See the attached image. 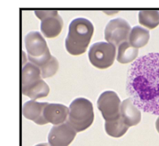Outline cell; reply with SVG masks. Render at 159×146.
Here are the masks:
<instances>
[{
  "mask_svg": "<svg viewBox=\"0 0 159 146\" xmlns=\"http://www.w3.org/2000/svg\"><path fill=\"white\" fill-rule=\"evenodd\" d=\"M116 56V46L106 42H97L89 50V60L93 66L100 69L110 67Z\"/></svg>",
  "mask_w": 159,
  "mask_h": 146,
  "instance_id": "5",
  "label": "cell"
},
{
  "mask_svg": "<svg viewBox=\"0 0 159 146\" xmlns=\"http://www.w3.org/2000/svg\"><path fill=\"white\" fill-rule=\"evenodd\" d=\"M127 92L138 108L159 115V53L143 56L130 66Z\"/></svg>",
  "mask_w": 159,
  "mask_h": 146,
  "instance_id": "1",
  "label": "cell"
},
{
  "mask_svg": "<svg viewBox=\"0 0 159 146\" xmlns=\"http://www.w3.org/2000/svg\"><path fill=\"white\" fill-rule=\"evenodd\" d=\"M35 146H51V145H49V143H41V144H38V145Z\"/></svg>",
  "mask_w": 159,
  "mask_h": 146,
  "instance_id": "21",
  "label": "cell"
},
{
  "mask_svg": "<svg viewBox=\"0 0 159 146\" xmlns=\"http://www.w3.org/2000/svg\"><path fill=\"white\" fill-rule=\"evenodd\" d=\"M131 30L130 25L124 19H112L105 27V38L108 43L119 46L121 43L129 41Z\"/></svg>",
  "mask_w": 159,
  "mask_h": 146,
  "instance_id": "7",
  "label": "cell"
},
{
  "mask_svg": "<svg viewBox=\"0 0 159 146\" xmlns=\"http://www.w3.org/2000/svg\"><path fill=\"white\" fill-rule=\"evenodd\" d=\"M28 60L39 68L42 67L52 58L46 40L38 31L28 33L25 39Z\"/></svg>",
  "mask_w": 159,
  "mask_h": 146,
  "instance_id": "4",
  "label": "cell"
},
{
  "mask_svg": "<svg viewBox=\"0 0 159 146\" xmlns=\"http://www.w3.org/2000/svg\"><path fill=\"white\" fill-rule=\"evenodd\" d=\"M150 34L147 29L140 26H135L130 31L129 43L134 47L139 49L146 46L149 41Z\"/></svg>",
  "mask_w": 159,
  "mask_h": 146,
  "instance_id": "14",
  "label": "cell"
},
{
  "mask_svg": "<svg viewBox=\"0 0 159 146\" xmlns=\"http://www.w3.org/2000/svg\"><path fill=\"white\" fill-rule=\"evenodd\" d=\"M76 135V130L67 122H65L51 129L48 141L51 146H68L73 142Z\"/></svg>",
  "mask_w": 159,
  "mask_h": 146,
  "instance_id": "9",
  "label": "cell"
},
{
  "mask_svg": "<svg viewBox=\"0 0 159 146\" xmlns=\"http://www.w3.org/2000/svg\"><path fill=\"white\" fill-rule=\"evenodd\" d=\"M22 93L25 96L30 97L33 100H35L40 97L47 96L49 93V87L43 79H41L37 84L33 85L26 91H22Z\"/></svg>",
  "mask_w": 159,
  "mask_h": 146,
  "instance_id": "18",
  "label": "cell"
},
{
  "mask_svg": "<svg viewBox=\"0 0 159 146\" xmlns=\"http://www.w3.org/2000/svg\"><path fill=\"white\" fill-rule=\"evenodd\" d=\"M94 120L93 104L84 97L76 98L69 107V114L67 122L80 133L86 130L92 125Z\"/></svg>",
  "mask_w": 159,
  "mask_h": 146,
  "instance_id": "3",
  "label": "cell"
},
{
  "mask_svg": "<svg viewBox=\"0 0 159 146\" xmlns=\"http://www.w3.org/2000/svg\"><path fill=\"white\" fill-rule=\"evenodd\" d=\"M120 116L129 127L136 126L141 120L140 109L135 105L130 98H127L120 104Z\"/></svg>",
  "mask_w": 159,
  "mask_h": 146,
  "instance_id": "12",
  "label": "cell"
},
{
  "mask_svg": "<svg viewBox=\"0 0 159 146\" xmlns=\"http://www.w3.org/2000/svg\"><path fill=\"white\" fill-rule=\"evenodd\" d=\"M120 100L115 91L103 92L97 100L98 109L105 122L116 120L120 117Z\"/></svg>",
  "mask_w": 159,
  "mask_h": 146,
  "instance_id": "8",
  "label": "cell"
},
{
  "mask_svg": "<svg viewBox=\"0 0 159 146\" xmlns=\"http://www.w3.org/2000/svg\"><path fill=\"white\" fill-rule=\"evenodd\" d=\"M139 54V50L130 45L129 41L121 43L118 46L117 60L120 63L127 64L133 62Z\"/></svg>",
  "mask_w": 159,
  "mask_h": 146,
  "instance_id": "15",
  "label": "cell"
},
{
  "mask_svg": "<svg viewBox=\"0 0 159 146\" xmlns=\"http://www.w3.org/2000/svg\"><path fill=\"white\" fill-rule=\"evenodd\" d=\"M42 79L39 68L32 62H27L22 69V91H26Z\"/></svg>",
  "mask_w": 159,
  "mask_h": 146,
  "instance_id": "13",
  "label": "cell"
},
{
  "mask_svg": "<svg viewBox=\"0 0 159 146\" xmlns=\"http://www.w3.org/2000/svg\"><path fill=\"white\" fill-rule=\"evenodd\" d=\"M94 27L88 19H74L69 25L68 34L65 40V47L70 54L78 56L86 51L92 38Z\"/></svg>",
  "mask_w": 159,
  "mask_h": 146,
  "instance_id": "2",
  "label": "cell"
},
{
  "mask_svg": "<svg viewBox=\"0 0 159 146\" xmlns=\"http://www.w3.org/2000/svg\"><path fill=\"white\" fill-rule=\"evenodd\" d=\"M59 68V63L57 59L52 56V58L44 66L39 68L41 71V75L43 79H46L53 76Z\"/></svg>",
  "mask_w": 159,
  "mask_h": 146,
  "instance_id": "19",
  "label": "cell"
},
{
  "mask_svg": "<svg viewBox=\"0 0 159 146\" xmlns=\"http://www.w3.org/2000/svg\"><path fill=\"white\" fill-rule=\"evenodd\" d=\"M69 108L60 104H48L44 110V117L48 123L54 126L62 124L67 120Z\"/></svg>",
  "mask_w": 159,
  "mask_h": 146,
  "instance_id": "11",
  "label": "cell"
},
{
  "mask_svg": "<svg viewBox=\"0 0 159 146\" xmlns=\"http://www.w3.org/2000/svg\"><path fill=\"white\" fill-rule=\"evenodd\" d=\"M128 129L129 126L125 124L121 116L116 120L105 122V129L106 133L109 136L115 137V138L123 136L127 133Z\"/></svg>",
  "mask_w": 159,
  "mask_h": 146,
  "instance_id": "16",
  "label": "cell"
},
{
  "mask_svg": "<svg viewBox=\"0 0 159 146\" xmlns=\"http://www.w3.org/2000/svg\"><path fill=\"white\" fill-rule=\"evenodd\" d=\"M155 127H156L157 131H158L159 133V116L158 117V119H157L156 123H155Z\"/></svg>",
  "mask_w": 159,
  "mask_h": 146,
  "instance_id": "20",
  "label": "cell"
},
{
  "mask_svg": "<svg viewBox=\"0 0 159 146\" xmlns=\"http://www.w3.org/2000/svg\"><path fill=\"white\" fill-rule=\"evenodd\" d=\"M49 103L29 100L23 105L22 114L26 119L34 121L38 125L48 123L44 117V110Z\"/></svg>",
  "mask_w": 159,
  "mask_h": 146,
  "instance_id": "10",
  "label": "cell"
},
{
  "mask_svg": "<svg viewBox=\"0 0 159 146\" xmlns=\"http://www.w3.org/2000/svg\"><path fill=\"white\" fill-rule=\"evenodd\" d=\"M139 22L148 29H154L159 24V12L157 10H143L139 13Z\"/></svg>",
  "mask_w": 159,
  "mask_h": 146,
  "instance_id": "17",
  "label": "cell"
},
{
  "mask_svg": "<svg viewBox=\"0 0 159 146\" xmlns=\"http://www.w3.org/2000/svg\"><path fill=\"white\" fill-rule=\"evenodd\" d=\"M35 15L40 19V29L47 38H55L59 35L63 27V21L56 10H37Z\"/></svg>",
  "mask_w": 159,
  "mask_h": 146,
  "instance_id": "6",
  "label": "cell"
}]
</instances>
